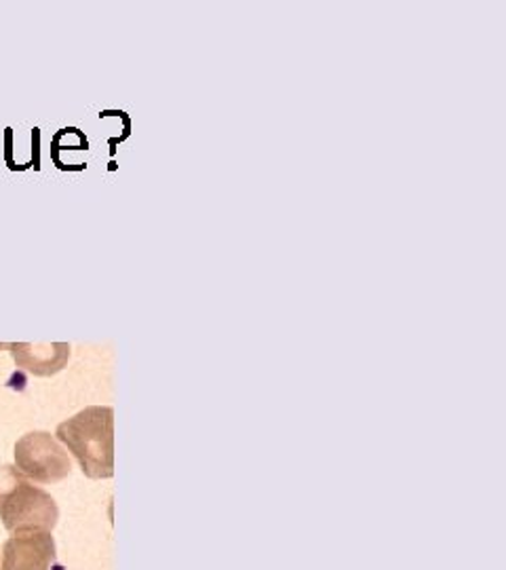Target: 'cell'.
I'll return each mask as SVG.
<instances>
[{
  "label": "cell",
  "instance_id": "6da1fadb",
  "mask_svg": "<svg viewBox=\"0 0 506 570\" xmlns=\"http://www.w3.org/2000/svg\"><path fill=\"white\" fill-rule=\"evenodd\" d=\"M56 438L79 461L91 480L115 475V410L89 406L58 425Z\"/></svg>",
  "mask_w": 506,
  "mask_h": 570
},
{
  "label": "cell",
  "instance_id": "7a4b0ae2",
  "mask_svg": "<svg viewBox=\"0 0 506 570\" xmlns=\"http://www.w3.org/2000/svg\"><path fill=\"white\" fill-rule=\"evenodd\" d=\"M60 510L56 499L34 487L11 465L0 468V520L13 534L56 529Z\"/></svg>",
  "mask_w": 506,
  "mask_h": 570
},
{
  "label": "cell",
  "instance_id": "3957f363",
  "mask_svg": "<svg viewBox=\"0 0 506 570\" xmlns=\"http://www.w3.org/2000/svg\"><path fill=\"white\" fill-rule=\"evenodd\" d=\"M16 469L39 484H56L70 475L72 463L51 433L32 431L16 444Z\"/></svg>",
  "mask_w": 506,
  "mask_h": 570
},
{
  "label": "cell",
  "instance_id": "277c9868",
  "mask_svg": "<svg viewBox=\"0 0 506 570\" xmlns=\"http://www.w3.org/2000/svg\"><path fill=\"white\" fill-rule=\"evenodd\" d=\"M53 562L56 541L51 532H26L4 541L0 570H51Z\"/></svg>",
  "mask_w": 506,
  "mask_h": 570
},
{
  "label": "cell",
  "instance_id": "5b68a950",
  "mask_svg": "<svg viewBox=\"0 0 506 570\" xmlns=\"http://www.w3.org/2000/svg\"><path fill=\"white\" fill-rule=\"evenodd\" d=\"M16 364L34 376L58 374L68 364L70 345L68 343H37V345H9Z\"/></svg>",
  "mask_w": 506,
  "mask_h": 570
},
{
  "label": "cell",
  "instance_id": "8992f818",
  "mask_svg": "<svg viewBox=\"0 0 506 570\" xmlns=\"http://www.w3.org/2000/svg\"><path fill=\"white\" fill-rule=\"evenodd\" d=\"M4 142H7V164H9V169H18L16 164H13V157H11V146H13V129H11V127L7 129Z\"/></svg>",
  "mask_w": 506,
  "mask_h": 570
}]
</instances>
